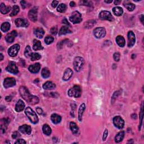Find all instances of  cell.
I'll return each instance as SVG.
<instances>
[{"label": "cell", "instance_id": "cell-1", "mask_svg": "<svg viewBox=\"0 0 144 144\" xmlns=\"http://www.w3.org/2000/svg\"><path fill=\"white\" fill-rule=\"evenodd\" d=\"M19 93L21 96L29 104L35 105L39 102L38 97L31 95L28 89L24 86H21L20 87Z\"/></svg>", "mask_w": 144, "mask_h": 144}, {"label": "cell", "instance_id": "cell-2", "mask_svg": "<svg viewBox=\"0 0 144 144\" xmlns=\"http://www.w3.org/2000/svg\"><path fill=\"white\" fill-rule=\"evenodd\" d=\"M25 113L32 123L36 124L38 122V118L36 113L30 107H27L25 109Z\"/></svg>", "mask_w": 144, "mask_h": 144}, {"label": "cell", "instance_id": "cell-3", "mask_svg": "<svg viewBox=\"0 0 144 144\" xmlns=\"http://www.w3.org/2000/svg\"><path fill=\"white\" fill-rule=\"evenodd\" d=\"M68 95L70 97H74L76 98L79 97L81 96L82 90L78 85H74L68 91Z\"/></svg>", "mask_w": 144, "mask_h": 144}, {"label": "cell", "instance_id": "cell-4", "mask_svg": "<svg viewBox=\"0 0 144 144\" xmlns=\"http://www.w3.org/2000/svg\"><path fill=\"white\" fill-rule=\"evenodd\" d=\"M85 64V60L83 57L78 56L75 57L73 62L74 68L75 70L77 72H79L82 69L83 65Z\"/></svg>", "mask_w": 144, "mask_h": 144}, {"label": "cell", "instance_id": "cell-5", "mask_svg": "<svg viewBox=\"0 0 144 144\" xmlns=\"http://www.w3.org/2000/svg\"><path fill=\"white\" fill-rule=\"evenodd\" d=\"M69 19L70 22L73 23V24H78L82 20V15L78 11H74V12L71 14Z\"/></svg>", "mask_w": 144, "mask_h": 144}, {"label": "cell", "instance_id": "cell-6", "mask_svg": "<svg viewBox=\"0 0 144 144\" xmlns=\"http://www.w3.org/2000/svg\"><path fill=\"white\" fill-rule=\"evenodd\" d=\"M99 18L102 20H108L112 22L114 20V18L111 14L108 11H102L99 14Z\"/></svg>", "mask_w": 144, "mask_h": 144}, {"label": "cell", "instance_id": "cell-7", "mask_svg": "<svg viewBox=\"0 0 144 144\" xmlns=\"http://www.w3.org/2000/svg\"><path fill=\"white\" fill-rule=\"evenodd\" d=\"M106 30L103 27H98L94 30V35L97 38H102L106 35Z\"/></svg>", "mask_w": 144, "mask_h": 144}, {"label": "cell", "instance_id": "cell-8", "mask_svg": "<svg viewBox=\"0 0 144 144\" xmlns=\"http://www.w3.org/2000/svg\"><path fill=\"white\" fill-rule=\"evenodd\" d=\"M38 16V7H34L29 11L28 17L31 21L36 22L37 20Z\"/></svg>", "mask_w": 144, "mask_h": 144}, {"label": "cell", "instance_id": "cell-9", "mask_svg": "<svg viewBox=\"0 0 144 144\" xmlns=\"http://www.w3.org/2000/svg\"><path fill=\"white\" fill-rule=\"evenodd\" d=\"M114 125L119 129H122L125 126V121L120 116H116L113 118Z\"/></svg>", "mask_w": 144, "mask_h": 144}, {"label": "cell", "instance_id": "cell-10", "mask_svg": "<svg viewBox=\"0 0 144 144\" xmlns=\"http://www.w3.org/2000/svg\"><path fill=\"white\" fill-rule=\"evenodd\" d=\"M6 69L7 71L12 74H15L19 73L18 68L17 67L16 64L14 62L11 61L8 63V65H7L6 68Z\"/></svg>", "mask_w": 144, "mask_h": 144}, {"label": "cell", "instance_id": "cell-11", "mask_svg": "<svg viewBox=\"0 0 144 144\" xmlns=\"http://www.w3.org/2000/svg\"><path fill=\"white\" fill-rule=\"evenodd\" d=\"M20 50V46L18 44H15L11 46L8 50V54L11 57H15L17 55Z\"/></svg>", "mask_w": 144, "mask_h": 144}, {"label": "cell", "instance_id": "cell-12", "mask_svg": "<svg viewBox=\"0 0 144 144\" xmlns=\"http://www.w3.org/2000/svg\"><path fill=\"white\" fill-rule=\"evenodd\" d=\"M16 85V80L14 78L8 77L5 78L4 82V86L6 88L12 87Z\"/></svg>", "mask_w": 144, "mask_h": 144}, {"label": "cell", "instance_id": "cell-13", "mask_svg": "<svg viewBox=\"0 0 144 144\" xmlns=\"http://www.w3.org/2000/svg\"><path fill=\"white\" fill-rule=\"evenodd\" d=\"M15 23L18 27H27L29 25V22L27 19L24 18L16 19Z\"/></svg>", "mask_w": 144, "mask_h": 144}, {"label": "cell", "instance_id": "cell-14", "mask_svg": "<svg viewBox=\"0 0 144 144\" xmlns=\"http://www.w3.org/2000/svg\"><path fill=\"white\" fill-rule=\"evenodd\" d=\"M128 46L129 47H133L136 42V37L132 31H129L128 33Z\"/></svg>", "mask_w": 144, "mask_h": 144}, {"label": "cell", "instance_id": "cell-15", "mask_svg": "<svg viewBox=\"0 0 144 144\" xmlns=\"http://www.w3.org/2000/svg\"><path fill=\"white\" fill-rule=\"evenodd\" d=\"M18 35V33L16 30H13L10 33H8L5 37V39L8 43H12L14 41L15 37Z\"/></svg>", "mask_w": 144, "mask_h": 144}, {"label": "cell", "instance_id": "cell-16", "mask_svg": "<svg viewBox=\"0 0 144 144\" xmlns=\"http://www.w3.org/2000/svg\"><path fill=\"white\" fill-rule=\"evenodd\" d=\"M19 131L23 134L29 135L31 133L32 128L30 126H28L27 125H24L19 127Z\"/></svg>", "mask_w": 144, "mask_h": 144}, {"label": "cell", "instance_id": "cell-17", "mask_svg": "<svg viewBox=\"0 0 144 144\" xmlns=\"http://www.w3.org/2000/svg\"><path fill=\"white\" fill-rule=\"evenodd\" d=\"M28 69L31 73H37L41 69V64L39 63H37L36 64L30 65L28 68Z\"/></svg>", "mask_w": 144, "mask_h": 144}, {"label": "cell", "instance_id": "cell-18", "mask_svg": "<svg viewBox=\"0 0 144 144\" xmlns=\"http://www.w3.org/2000/svg\"><path fill=\"white\" fill-rule=\"evenodd\" d=\"M73 70L70 68H67L64 71V75H63V79L64 81H67V80H69L71 78V77L73 76Z\"/></svg>", "mask_w": 144, "mask_h": 144}, {"label": "cell", "instance_id": "cell-19", "mask_svg": "<svg viewBox=\"0 0 144 144\" xmlns=\"http://www.w3.org/2000/svg\"><path fill=\"white\" fill-rule=\"evenodd\" d=\"M56 85L51 81H47L43 85V88L45 90H52L55 88Z\"/></svg>", "mask_w": 144, "mask_h": 144}, {"label": "cell", "instance_id": "cell-20", "mask_svg": "<svg viewBox=\"0 0 144 144\" xmlns=\"http://www.w3.org/2000/svg\"><path fill=\"white\" fill-rule=\"evenodd\" d=\"M70 128L73 135L77 136L79 134V128L78 127L77 124L73 122L70 123Z\"/></svg>", "mask_w": 144, "mask_h": 144}, {"label": "cell", "instance_id": "cell-21", "mask_svg": "<svg viewBox=\"0 0 144 144\" xmlns=\"http://www.w3.org/2000/svg\"><path fill=\"white\" fill-rule=\"evenodd\" d=\"M25 108V104L22 100H19L15 106V110L17 112H20Z\"/></svg>", "mask_w": 144, "mask_h": 144}, {"label": "cell", "instance_id": "cell-22", "mask_svg": "<svg viewBox=\"0 0 144 144\" xmlns=\"http://www.w3.org/2000/svg\"><path fill=\"white\" fill-rule=\"evenodd\" d=\"M10 123V120L8 119H2L1 122V129L3 132H5L7 128V126Z\"/></svg>", "mask_w": 144, "mask_h": 144}, {"label": "cell", "instance_id": "cell-23", "mask_svg": "<svg viewBox=\"0 0 144 144\" xmlns=\"http://www.w3.org/2000/svg\"><path fill=\"white\" fill-rule=\"evenodd\" d=\"M116 42L118 45L120 47H123L126 45L125 39L122 36H118L116 37Z\"/></svg>", "mask_w": 144, "mask_h": 144}, {"label": "cell", "instance_id": "cell-24", "mask_svg": "<svg viewBox=\"0 0 144 144\" xmlns=\"http://www.w3.org/2000/svg\"><path fill=\"white\" fill-rule=\"evenodd\" d=\"M70 33H71V31L70 30V29L69 28L68 26H63L59 32V36H61L62 35H65V34Z\"/></svg>", "mask_w": 144, "mask_h": 144}, {"label": "cell", "instance_id": "cell-25", "mask_svg": "<svg viewBox=\"0 0 144 144\" xmlns=\"http://www.w3.org/2000/svg\"><path fill=\"white\" fill-rule=\"evenodd\" d=\"M34 33L37 38H42L45 34V31L41 28H37L34 30Z\"/></svg>", "mask_w": 144, "mask_h": 144}, {"label": "cell", "instance_id": "cell-26", "mask_svg": "<svg viewBox=\"0 0 144 144\" xmlns=\"http://www.w3.org/2000/svg\"><path fill=\"white\" fill-rule=\"evenodd\" d=\"M44 48L43 46L41 45V43L38 40L34 39L33 41V49L34 51L37 50H41Z\"/></svg>", "mask_w": 144, "mask_h": 144}, {"label": "cell", "instance_id": "cell-27", "mask_svg": "<svg viewBox=\"0 0 144 144\" xmlns=\"http://www.w3.org/2000/svg\"><path fill=\"white\" fill-rule=\"evenodd\" d=\"M51 120L53 123L58 124L61 120V117L57 114H53L51 116Z\"/></svg>", "mask_w": 144, "mask_h": 144}, {"label": "cell", "instance_id": "cell-28", "mask_svg": "<svg viewBox=\"0 0 144 144\" xmlns=\"http://www.w3.org/2000/svg\"><path fill=\"white\" fill-rule=\"evenodd\" d=\"M85 109H86L85 104L82 103V104L80 105L78 110V120L80 121V122H81L82 120V116L83 113H84V111L85 110Z\"/></svg>", "mask_w": 144, "mask_h": 144}, {"label": "cell", "instance_id": "cell-29", "mask_svg": "<svg viewBox=\"0 0 144 144\" xmlns=\"http://www.w3.org/2000/svg\"><path fill=\"white\" fill-rule=\"evenodd\" d=\"M11 10L10 6H6L4 3H1V6H0V11L2 14H7Z\"/></svg>", "mask_w": 144, "mask_h": 144}, {"label": "cell", "instance_id": "cell-30", "mask_svg": "<svg viewBox=\"0 0 144 144\" xmlns=\"http://www.w3.org/2000/svg\"><path fill=\"white\" fill-rule=\"evenodd\" d=\"M124 137H125V132L123 131L119 132L115 137V141L116 143H119L123 140Z\"/></svg>", "mask_w": 144, "mask_h": 144}, {"label": "cell", "instance_id": "cell-31", "mask_svg": "<svg viewBox=\"0 0 144 144\" xmlns=\"http://www.w3.org/2000/svg\"><path fill=\"white\" fill-rule=\"evenodd\" d=\"M113 12L116 16H119L122 15L123 14V10L122 7L117 6L113 8Z\"/></svg>", "mask_w": 144, "mask_h": 144}, {"label": "cell", "instance_id": "cell-32", "mask_svg": "<svg viewBox=\"0 0 144 144\" xmlns=\"http://www.w3.org/2000/svg\"><path fill=\"white\" fill-rule=\"evenodd\" d=\"M42 131L43 132H44V133L46 135H47V136L50 135L52 132V130H51V128H50V127L48 125H47V124H45V125L43 126Z\"/></svg>", "mask_w": 144, "mask_h": 144}, {"label": "cell", "instance_id": "cell-33", "mask_svg": "<svg viewBox=\"0 0 144 144\" xmlns=\"http://www.w3.org/2000/svg\"><path fill=\"white\" fill-rule=\"evenodd\" d=\"M41 75L44 78H47L50 76V71L47 68H43L41 71Z\"/></svg>", "mask_w": 144, "mask_h": 144}, {"label": "cell", "instance_id": "cell-34", "mask_svg": "<svg viewBox=\"0 0 144 144\" xmlns=\"http://www.w3.org/2000/svg\"><path fill=\"white\" fill-rule=\"evenodd\" d=\"M10 29V24L8 22H5L1 26V30L4 32H6Z\"/></svg>", "mask_w": 144, "mask_h": 144}, {"label": "cell", "instance_id": "cell-35", "mask_svg": "<svg viewBox=\"0 0 144 144\" xmlns=\"http://www.w3.org/2000/svg\"><path fill=\"white\" fill-rule=\"evenodd\" d=\"M96 22L95 20H88L87 22H86L84 25H85V27L86 28H91L92 27H93V26L96 24Z\"/></svg>", "mask_w": 144, "mask_h": 144}, {"label": "cell", "instance_id": "cell-36", "mask_svg": "<svg viewBox=\"0 0 144 144\" xmlns=\"http://www.w3.org/2000/svg\"><path fill=\"white\" fill-rule=\"evenodd\" d=\"M67 10V6L64 4H60L57 8V11L59 13H64Z\"/></svg>", "mask_w": 144, "mask_h": 144}, {"label": "cell", "instance_id": "cell-37", "mask_svg": "<svg viewBox=\"0 0 144 144\" xmlns=\"http://www.w3.org/2000/svg\"><path fill=\"white\" fill-rule=\"evenodd\" d=\"M19 10H20V9H19V7L18 6H16V5L14 6L13 7L12 12H11V13L10 14V16H14L16 15L19 12Z\"/></svg>", "mask_w": 144, "mask_h": 144}, {"label": "cell", "instance_id": "cell-38", "mask_svg": "<svg viewBox=\"0 0 144 144\" xmlns=\"http://www.w3.org/2000/svg\"><path fill=\"white\" fill-rule=\"evenodd\" d=\"M32 54V50H31V48L29 46H27V47H25V51H24V55L26 57H29L31 56Z\"/></svg>", "mask_w": 144, "mask_h": 144}, {"label": "cell", "instance_id": "cell-39", "mask_svg": "<svg viewBox=\"0 0 144 144\" xmlns=\"http://www.w3.org/2000/svg\"><path fill=\"white\" fill-rule=\"evenodd\" d=\"M124 5H125V6L127 8L128 10L129 11H133L134 9L135 8V5L133 4H132V3H131V2H128V3H127L126 4H125Z\"/></svg>", "mask_w": 144, "mask_h": 144}, {"label": "cell", "instance_id": "cell-40", "mask_svg": "<svg viewBox=\"0 0 144 144\" xmlns=\"http://www.w3.org/2000/svg\"><path fill=\"white\" fill-rule=\"evenodd\" d=\"M41 56L38 53H32L30 56V60L32 61H36L41 59Z\"/></svg>", "mask_w": 144, "mask_h": 144}, {"label": "cell", "instance_id": "cell-41", "mask_svg": "<svg viewBox=\"0 0 144 144\" xmlns=\"http://www.w3.org/2000/svg\"><path fill=\"white\" fill-rule=\"evenodd\" d=\"M54 37L50 36H46L45 39V42L46 43V45H50L52 44V43L54 42Z\"/></svg>", "mask_w": 144, "mask_h": 144}, {"label": "cell", "instance_id": "cell-42", "mask_svg": "<svg viewBox=\"0 0 144 144\" xmlns=\"http://www.w3.org/2000/svg\"><path fill=\"white\" fill-rule=\"evenodd\" d=\"M119 94H120L119 91H118L115 92L114 93V94L113 95V96H112V101H111L112 104L114 103V101L116 100L117 97H118V96L119 95Z\"/></svg>", "mask_w": 144, "mask_h": 144}, {"label": "cell", "instance_id": "cell-43", "mask_svg": "<svg viewBox=\"0 0 144 144\" xmlns=\"http://www.w3.org/2000/svg\"><path fill=\"white\" fill-rule=\"evenodd\" d=\"M120 53H115L114 54L113 57L116 61H119L120 59Z\"/></svg>", "mask_w": 144, "mask_h": 144}, {"label": "cell", "instance_id": "cell-44", "mask_svg": "<svg viewBox=\"0 0 144 144\" xmlns=\"http://www.w3.org/2000/svg\"><path fill=\"white\" fill-rule=\"evenodd\" d=\"M50 32L52 34H53V35H56V34L57 33V28L56 26H54V27H52L50 30Z\"/></svg>", "mask_w": 144, "mask_h": 144}, {"label": "cell", "instance_id": "cell-45", "mask_svg": "<svg viewBox=\"0 0 144 144\" xmlns=\"http://www.w3.org/2000/svg\"><path fill=\"white\" fill-rule=\"evenodd\" d=\"M140 118H141V121H140V124L139 125V129H140V127L141 126L142 122V119H143V106H142L141 109V112H140Z\"/></svg>", "mask_w": 144, "mask_h": 144}, {"label": "cell", "instance_id": "cell-46", "mask_svg": "<svg viewBox=\"0 0 144 144\" xmlns=\"http://www.w3.org/2000/svg\"><path fill=\"white\" fill-rule=\"evenodd\" d=\"M108 131L107 129H106L105 131L104 132V133H103V137H102V140L103 141H105L106 140V138L108 137Z\"/></svg>", "mask_w": 144, "mask_h": 144}, {"label": "cell", "instance_id": "cell-47", "mask_svg": "<svg viewBox=\"0 0 144 144\" xmlns=\"http://www.w3.org/2000/svg\"><path fill=\"white\" fill-rule=\"evenodd\" d=\"M80 3L83 5H86V6H90L92 4L91 2L88 1H80Z\"/></svg>", "mask_w": 144, "mask_h": 144}, {"label": "cell", "instance_id": "cell-48", "mask_svg": "<svg viewBox=\"0 0 144 144\" xmlns=\"http://www.w3.org/2000/svg\"><path fill=\"white\" fill-rule=\"evenodd\" d=\"M19 136H20V134L19 133V132H17V131L14 132L13 135H12V137L14 139H16V138H18Z\"/></svg>", "mask_w": 144, "mask_h": 144}, {"label": "cell", "instance_id": "cell-49", "mask_svg": "<svg viewBox=\"0 0 144 144\" xmlns=\"http://www.w3.org/2000/svg\"><path fill=\"white\" fill-rule=\"evenodd\" d=\"M64 42V41L63 40V41L59 42L58 44H57V48H58L59 49H61L63 47Z\"/></svg>", "mask_w": 144, "mask_h": 144}, {"label": "cell", "instance_id": "cell-50", "mask_svg": "<svg viewBox=\"0 0 144 144\" xmlns=\"http://www.w3.org/2000/svg\"><path fill=\"white\" fill-rule=\"evenodd\" d=\"M59 4V1H53V2H52V4H51V5H52V7H53V8H55L57 5H58Z\"/></svg>", "mask_w": 144, "mask_h": 144}, {"label": "cell", "instance_id": "cell-51", "mask_svg": "<svg viewBox=\"0 0 144 144\" xmlns=\"http://www.w3.org/2000/svg\"><path fill=\"white\" fill-rule=\"evenodd\" d=\"M20 4H21V5H22L23 8H24H24H25L26 7H27V2H26V1H22L20 2Z\"/></svg>", "mask_w": 144, "mask_h": 144}, {"label": "cell", "instance_id": "cell-52", "mask_svg": "<svg viewBox=\"0 0 144 144\" xmlns=\"http://www.w3.org/2000/svg\"><path fill=\"white\" fill-rule=\"evenodd\" d=\"M27 143V142H26L23 139H19L15 142V144H17V143Z\"/></svg>", "mask_w": 144, "mask_h": 144}, {"label": "cell", "instance_id": "cell-53", "mask_svg": "<svg viewBox=\"0 0 144 144\" xmlns=\"http://www.w3.org/2000/svg\"><path fill=\"white\" fill-rule=\"evenodd\" d=\"M36 111H37V113L39 114H42L43 113V110L41 108H37Z\"/></svg>", "mask_w": 144, "mask_h": 144}, {"label": "cell", "instance_id": "cell-54", "mask_svg": "<svg viewBox=\"0 0 144 144\" xmlns=\"http://www.w3.org/2000/svg\"><path fill=\"white\" fill-rule=\"evenodd\" d=\"M62 22H63V24H66V25H70V24L69 23V22H68L67 19H66V18H64V19L63 20Z\"/></svg>", "mask_w": 144, "mask_h": 144}, {"label": "cell", "instance_id": "cell-55", "mask_svg": "<svg viewBox=\"0 0 144 144\" xmlns=\"http://www.w3.org/2000/svg\"><path fill=\"white\" fill-rule=\"evenodd\" d=\"M6 100L7 101H10L11 100V99H12V97H11V96H7V97H6Z\"/></svg>", "mask_w": 144, "mask_h": 144}, {"label": "cell", "instance_id": "cell-56", "mask_svg": "<svg viewBox=\"0 0 144 144\" xmlns=\"http://www.w3.org/2000/svg\"><path fill=\"white\" fill-rule=\"evenodd\" d=\"M75 5H76V4H75V2H73V1H71L70 2V6L71 7H74L75 6Z\"/></svg>", "mask_w": 144, "mask_h": 144}, {"label": "cell", "instance_id": "cell-57", "mask_svg": "<svg viewBox=\"0 0 144 144\" xmlns=\"http://www.w3.org/2000/svg\"><path fill=\"white\" fill-rule=\"evenodd\" d=\"M140 20H141V23L142 24H143V15H141V17H140Z\"/></svg>", "mask_w": 144, "mask_h": 144}, {"label": "cell", "instance_id": "cell-58", "mask_svg": "<svg viewBox=\"0 0 144 144\" xmlns=\"http://www.w3.org/2000/svg\"><path fill=\"white\" fill-rule=\"evenodd\" d=\"M120 1H114V4L115 5H119L120 3Z\"/></svg>", "mask_w": 144, "mask_h": 144}, {"label": "cell", "instance_id": "cell-59", "mask_svg": "<svg viewBox=\"0 0 144 144\" xmlns=\"http://www.w3.org/2000/svg\"><path fill=\"white\" fill-rule=\"evenodd\" d=\"M0 57H1V59H0V61H2V60L4 59V56H3V55H2V54H0Z\"/></svg>", "mask_w": 144, "mask_h": 144}, {"label": "cell", "instance_id": "cell-60", "mask_svg": "<svg viewBox=\"0 0 144 144\" xmlns=\"http://www.w3.org/2000/svg\"><path fill=\"white\" fill-rule=\"evenodd\" d=\"M105 2L107 3V4H110V3L113 2V0H110V1H107V0H105Z\"/></svg>", "mask_w": 144, "mask_h": 144}, {"label": "cell", "instance_id": "cell-61", "mask_svg": "<svg viewBox=\"0 0 144 144\" xmlns=\"http://www.w3.org/2000/svg\"><path fill=\"white\" fill-rule=\"evenodd\" d=\"M131 141H132V140H131ZM129 142H131V143H133V141H132V142H131V140H129V141L128 142V143H129Z\"/></svg>", "mask_w": 144, "mask_h": 144}]
</instances>
